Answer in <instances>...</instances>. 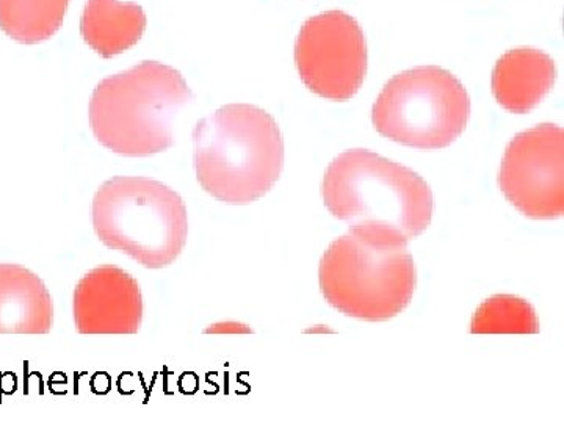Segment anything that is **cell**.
<instances>
[{
	"mask_svg": "<svg viewBox=\"0 0 564 423\" xmlns=\"http://www.w3.org/2000/svg\"><path fill=\"white\" fill-rule=\"evenodd\" d=\"M555 79L551 55L519 47L507 52L494 66V98L511 113H529L551 93Z\"/></svg>",
	"mask_w": 564,
	"mask_h": 423,
	"instance_id": "10",
	"label": "cell"
},
{
	"mask_svg": "<svg viewBox=\"0 0 564 423\" xmlns=\"http://www.w3.org/2000/svg\"><path fill=\"white\" fill-rule=\"evenodd\" d=\"M73 311L80 334L139 333L144 311L140 284L120 267H96L77 284Z\"/></svg>",
	"mask_w": 564,
	"mask_h": 423,
	"instance_id": "9",
	"label": "cell"
},
{
	"mask_svg": "<svg viewBox=\"0 0 564 423\" xmlns=\"http://www.w3.org/2000/svg\"><path fill=\"white\" fill-rule=\"evenodd\" d=\"M499 187L511 206L533 220L564 214V131L540 124L518 133L505 151Z\"/></svg>",
	"mask_w": 564,
	"mask_h": 423,
	"instance_id": "8",
	"label": "cell"
},
{
	"mask_svg": "<svg viewBox=\"0 0 564 423\" xmlns=\"http://www.w3.org/2000/svg\"><path fill=\"white\" fill-rule=\"evenodd\" d=\"M69 0H0V29L18 43L36 44L61 31Z\"/></svg>",
	"mask_w": 564,
	"mask_h": 423,
	"instance_id": "13",
	"label": "cell"
},
{
	"mask_svg": "<svg viewBox=\"0 0 564 423\" xmlns=\"http://www.w3.org/2000/svg\"><path fill=\"white\" fill-rule=\"evenodd\" d=\"M318 281L334 310L359 321L384 322L406 310L417 273L408 245L350 231L323 254Z\"/></svg>",
	"mask_w": 564,
	"mask_h": 423,
	"instance_id": "5",
	"label": "cell"
},
{
	"mask_svg": "<svg viewBox=\"0 0 564 423\" xmlns=\"http://www.w3.org/2000/svg\"><path fill=\"white\" fill-rule=\"evenodd\" d=\"M147 31V14L137 3L88 0L82 14V39L102 58L131 50Z\"/></svg>",
	"mask_w": 564,
	"mask_h": 423,
	"instance_id": "12",
	"label": "cell"
},
{
	"mask_svg": "<svg viewBox=\"0 0 564 423\" xmlns=\"http://www.w3.org/2000/svg\"><path fill=\"white\" fill-rule=\"evenodd\" d=\"M91 217L107 248L147 269L172 265L187 243V207L180 193L150 177L104 182L93 198Z\"/></svg>",
	"mask_w": 564,
	"mask_h": 423,
	"instance_id": "4",
	"label": "cell"
},
{
	"mask_svg": "<svg viewBox=\"0 0 564 423\" xmlns=\"http://www.w3.org/2000/svg\"><path fill=\"white\" fill-rule=\"evenodd\" d=\"M473 334H536L540 333L534 307L514 295H494L475 311Z\"/></svg>",
	"mask_w": 564,
	"mask_h": 423,
	"instance_id": "14",
	"label": "cell"
},
{
	"mask_svg": "<svg viewBox=\"0 0 564 423\" xmlns=\"http://www.w3.org/2000/svg\"><path fill=\"white\" fill-rule=\"evenodd\" d=\"M193 101L180 70L143 62L99 82L90 101L96 140L126 158H148L170 150L177 113Z\"/></svg>",
	"mask_w": 564,
	"mask_h": 423,
	"instance_id": "3",
	"label": "cell"
},
{
	"mask_svg": "<svg viewBox=\"0 0 564 423\" xmlns=\"http://www.w3.org/2000/svg\"><path fill=\"white\" fill-rule=\"evenodd\" d=\"M196 180L218 202L243 206L272 191L284 169V139L272 115L229 104L193 131Z\"/></svg>",
	"mask_w": 564,
	"mask_h": 423,
	"instance_id": "2",
	"label": "cell"
},
{
	"mask_svg": "<svg viewBox=\"0 0 564 423\" xmlns=\"http://www.w3.org/2000/svg\"><path fill=\"white\" fill-rule=\"evenodd\" d=\"M54 303L41 278L14 263H0V334H47Z\"/></svg>",
	"mask_w": 564,
	"mask_h": 423,
	"instance_id": "11",
	"label": "cell"
},
{
	"mask_svg": "<svg viewBox=\"0 0 564 423\" xmlns=\"http://www.w3.org/2000/svg\"><path fill=\"white\" fill-rule=\"evenodd\" d=\"M469 118L470 98L462 80L440 66L397 74L384 85L372 110L380 135L421 151L451 147Z\"/></svg>",
	"mask_w": 564,
	"mask_h": 423,
	"instance_id": "6",
	"label": "cell"
},
{
	"mask_svg": "<svg viewBox=\"0 0 564 423\" xmlns=\"http://www.w3.org/2000/svg\"><path fill=\"white\" fill-rule=\"evenodd\" d=\"M295 65L303 84L332 101H348L367 74V43L361 25L344 11H326L304 22L295 43Z\"/></svg>",
	"mask_w": 564,
	"mask_h": 423,
	"instance_id": "7",
	"label": "cell"
},
{
	"mask_svg": "<svg viewBox=\"0 0 564 423\" xmlns=\"http://www.w3.org/2000/svg\"><path fill=\"white\" fill-rule=\"evenodd\" d=\"M326 209L350 231L386 243L408 245L432 225L433 192L408 166L372 151L337 155L322 182Z\"/></svg>",
	"mask_w": 564,
	"mask_h": 423,
	"instance_id": "1",
	"label": "cell"
}]
</instances>
